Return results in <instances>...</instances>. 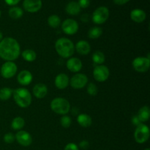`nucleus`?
Returning <instances> with one entry per match:
<instances>
[{
    "instance_id": "1",
    "label": "nucleus",
    "mask_w": 150,
    "mask_h": 150,
    "mask_svg": "<svg viewBox=\"0 0 150 150\" xmlns=\"http://www.w3.org/2000/svg\"><path fill=\"white\" fill-rule=\"evenodd\" d=\"M21 53L19 43L16 39L5 38L0 42V57L7 62H13L18 58Z\"/></svg>"
},
{
    "instance_id": "2",
    "label": "nucleus",
    "mask_w": 150,
    "mask_h": 150,
    "mask_svg": "<svg viewBox=\"0 0 150 150\" xmlns=\"http://www.w3.org/2000/svg\"><path fill=\"white\" fill-rule=\"evenodd\" d=\"M55 49L60 57L63 58H69L74 54L75 46L73 42L70 39L61 38L56 42Z\"/></svg>"
},
{
    "instance_id": "3",
    "label": "nucleus",
    "mask_w": 150,
    "mask_h": 150,
    "mask_svg": "<svg viewBox=\"0 0 150 150\" xmlns=\"http://www.w3.org/2000/svg\"><path fill=\"white\" fill-rule=\"evenodd\" d=\"M15 102L21 108H27L32 103V95L25 88H18L13 92Z\"/></svg>"
},
{
    "instance_id": "4",
    "label": "nucleus",
    "mask_w": 150,
    "mask_h": 150,
    "mask_svg": "<svg viewBox=\"0 0 150 150\" xmlns=\"http://www.w3.org/2000/svg\"><path fill=\"white\" fill-rule=\"evenodd\" d=\"M51 108L54 112L65 115L70 111V105L68 100L63 98H56L51 102Z\"/></svg>"
},
{
    "instance_id": "5",
    "label": "nucleus",
    "mask_w": 150,
    "mask_h": 150,
    "mask_svg": "<svg viewBox=\"0 0 150 150\" xmlns=\"http://www.w3.org/2000/svg\"><path fill=\"white\" fill-rule=\"evenodd\" d=\"M149 129L144 124H140L137 126L134 133L135 140L139 144H144L149 138Z\"/></svg>"
},
{
    "instance_id": "6",
    "label": "nucleus",
    "mask_w": 150,
    "mask_h": 150,
    "mask_svg": "<svg viewBox=\"0 0 150 150\" xmlns=\"http://www.w3.org/2000/svg\"><path fill=\"white\" fill-rule=\"evenodd\" d=\"M109 10L106 7L101 6L97 8L92 14V21L96 24H102L108 20Z\"/></svg>"
},
{
    "instance_id": "7",
    "label": "nucleus",
    "mask_w": 150,
    "mask_h": 150,
    "mask_svg": "<svg viewBox=\"0 0 150 150\" xmlns=\"http://www.w3.org/2000/svg\"><path fill=\"white\" fill-rule=\"evenodd\" d=\"M133 67L135 70L139 73H144L149 70L150 67V60L146 57H136L133 61Z\"/></svg>"
},
{
    "instance_id": "8",
    "label": "nucleus",
    "mask_w": 150,
    "mask_h": 150,
    "mask_svg": "<svg viewBox=\"0 0 150 150\" xmlns=\"http://www.w3.org/2000/svg\"><path fill=\"white\" fill-rule=\"evenodd\" d=\"M109 69L106 66L103 64L98 65L93 70L94 78L95 80L99 82L105 81L109 77Z\"/></svg>"
},
{
    "instance_id": "9",
    "label": "nucleus",
    "mask_w": 150,
    "mask_h": 150,
    "mask_svg": "<svg viewBox=\"0 0 150 150\" xmlns=\"http://www.w3.org/2000/svg\"><path fill=\"white\" fill-rule=\"evenodd\" d=\"M17 65L13 62H6L1 67V75L4 79H10L16 75L17 72Z\"/></svg>"
},
{
    "instance_id": "10",
    "label": "nucleus",
    "mask_w": 150,
    "mask_h": 150,
    "mask_svg": "<svg viewBox=\"0 0 150 150\" xmlns=\"http://www.w3.org/2000/svg\"><path fill=\"white\" fill-rule=\"evenodd\" d=\"M88 82L87 76L83 73H78L73 76L70 81V86L76 89H82Z\"/></svg>"
},
{
    "instance_id": "11",
    "label": "nucleus",
    "mask_w": 150,
    "mask_h": 150,
    "mask_svg": "<svg viewBox=\"0 0 150 150\" xmlns=\"http://www.w3.org/2000/svg\"><path fill=\"white\" fill-rule=\"evenodd\" d=\"M62 29L66 35H73L76 34L79 30V24L76 21L73 20V19H66L62 24Z\"/></svg>"
},
{
    "instance_id": "12",
    "label": "nucleus",
    "mask_w": 150,
    "mask_h": 150,
    "mask_svg": "<svg viewBox=\"0 0 150 150\" xmlns=\"http://www.w3.org/2000/svg\"><path fill=\"white\" fill-rule=\"evenodd\" d=\"M23 8L29 13H36L42 7L41 0H24L23 3Z\"/></svg>"
},
{
    "instance_id": "13",
    "label": "nucleus",
    "mask_w": 150,
    "mask_h": 150,
    "mask_svg": "<svg viewBox=\"0 0 150 150\" xmlns=\"http://www.w3.org/2000/svg\"><path fill=\"white\" fill-rule=\"evenodd\" d=\"M16 139L19 144L23 146H28L32 143V138L28 132L20 130L16 135Z\"/></svg>"
},
{
    "instance_id": "14",
    "label": "nucleus",
    "mask_w": 150,
    "mask_h": 150,
    "mask_svg": "<svg viewBox=\"0 0 150 150\" xmlns=\"http://www.w3.org/2000/svg\"><path fill=\"white\" fill-rule=\"evenodd\" d=\"M67 67L70 71L73 72V73H77L81 70L82 62L79 58L72 57L67 60Z\"/></svg>"
},
{
    "instance_id": "15",
    "label": "nucleus",
    "mask_w": 150,
    "mask_h": 150,
    "mask_svg": "<svg viewBox=\"0 0 150 150\" xmlns=\"http://www.w3.org/2000/svg\"><path fill=\"white\" fill-rule=\"evenodd\" d=\"M55 86L59 89H64L67 87V86L70 83V79L68 76L64 73H60L58 76H57L55 79Z\"/></svg>"
},
{
    "instance_id": "16",
    "label": "nucleus",
    "mask_w": 150,
    "mask_h": 150,
    "mask_svg": "<svg viewBox=\"0 0 150 150\" xmlns=\"http://www.w3.org/2000/svg\"><path fill=\"white\" fill-rule=\"evenodd\" d=\"M32 79L33 77H32V73L26 70H22L21 72H20L17 77L18 83L23 86H27V85L30 84L31 82L32 81Z\"/></svg>"
},
{
    "instance_id": "17",
    "label": "nucleus",
    "mask_w": 150,
    "mask_h": 150,
    "mask_svg": "<svg viewBox=\"0 0 150 150\" xmlns=\"http://www.w3.org/2000/svg\"><path fill=\"white\" fill-rule=\"evenodd\" d=\"M33 95L38 99H42L45 98V95L48 93V88L43 83H38L34 86L33 89Z\"/></svg>"
},
{
    "instance_id": "18",
    "label": "nucleus",
    "mask_w": 150,
    "mask_h": 150,
    "mask_svg": "<svg viewBox=\"0 0 150 150\" xmlns=\"http://www.w3.org/2000/svg\"><path fill=\"white\" fill-rule=\"evenodd\" d=\"M75 49L77 51L79 54L81 55H86L89 54L91 51V46L88 42L85 40H80L76 43L75 46Z\"/></svg>"
},
{
    "instance_id": "19",
    "label": "nucleus",
    "mask_w": 150,
    "mask_h": 150,
    "mask_svg": "<svg viewBox=\"0 0 150 150\" xmlns=\"http://www.w3.org/2000/svg\"><path fill=\"white\" fill-rule=\"evenodd\" d=\"M146 15L141 9H135L130 12V18L136 23H142L146 19Z\"/></svg>"
},
{
    "instance_id": "20",
    "label": "nucleus",
    "mask_w": 150,
    "mask_h": 150,
    "mask_svg": "<svg viewBox=\"0 0 150 150\" xmlns=\"http://www.w3.org/2000/svg\"><path fill=\"white\" fill-rule=\"evenodd\" d=\"M66 12L71 16H76L81 11V7L79 3L76 1H70L67 4L65 8Z\"/></svg>"
},
{
    "instance_id": "21",
    "label": "nucleus",
    "mask_w": 150,
    "mask_h": 150,
    "mask_svg": "<svg viewBox=\"0 0 150 150\" xmlns=\"http://www.w3.org/2000/svg\"><path fill=\"white\" fill-rule=\"evenodd\" d=\"M77 122L81 127H89L92 125V118L88 114H81L78 116Z\"/></svg>"
},
{
    "instance_id": "22",
    "label": "nucleus",
    "mask_w": 150,
    "mask_h": 150,
    "mask_svg": "<svg viewBox=\"0 0 150 150\" xmlns=\"http://www.w3.org/2000/svg\"><path fill=\"white\" fill-rule=\"evenodd\" d=\"M138 117L140 120V121L142 122H144L149 120V116H150V111L149 108L146 105H144L142 108H140L138 113Z\"/></svg>"
},
{
    "instance_id": "23",
    "label": "nucleus",
    "mask_w": 150,
    "mask_h": 150,
    "mask_svg": "<svg viewBox=\"0 0 150 150\" xmlns=\"http://www.w3.org/2000/svg\"><path fill=\"white\" fill-rule=\"evenodd\" d=\"M23 59L26 62H33L36 59L37 54L33 50L26 49L23 51L21 54Z\"/></svg>"
},
{
    "instance_id": "24",
    "label": "nucleus",
    "mask_w": 150,
    "mask_h": 150,
    "mask_svg": "<svg viewBox=\"0 0 150 150\" xmlns=\"http://www.w3.org/2000/svg\"><path fill=\"white\" fill-rule=\"evenodd\" d=\"M25 125V121L22 117H18L13 120L11 123V127L13 130H21Z\"/></svg>"
},
{
    "instance_id": "25",
    "label": "nucleus",
    "mask_w": 150,
    "mask_h": 150,
    "mask_svg": "<svg viewBox=\"0 0 150 150\" xmlns=\"http://www.w3.org/2000/svg\"><path fill=\"white\" fill-rule=\"evenodd\" d=\"M9 16L13 19H18L23 16V10L18 7H13L9 10Z\"/></svg>"
},
{
    "instance_id": "26",
    "label": "nucleus",
    "mask_w": 150,
    "mask_h": 150,
    "mask_svg": "<svg viewBox=\"0 0 150 150\" xmlns=\"http://www.w3.org/2000/svg\"><path fill=\"white\" fill-rule=\"evenodd\" d=\"M103 29L100 27L95 26L93 28H91L88 32V36L90 39H98V38L102 35Z\"/></svg>"
},
{
    "instance_id": "27",
    "label": "nucleus",
    "mask_w": 150,
    "mask_h": 150,
    "mask_svg": "<svg viewBox=\"0 0 150 150\" xmlns=\"http://www.w3.org/2000/svg\"><path fill=\"white\" fill-rule=\"evenodd\" d=\"M92 60L95 64H102L105 62V55L101 51H97L92 54Z\"/></svg>"
},
{
    "instance_id": "28",
    "label": "nucleus",
    "mask_w": 150,
    "mask_h": 150,
    "mask_svg": "<svg viewBox=\"0 0 150 150\" xmlns=\"http://www.w3.org/2000/svg\"><path fill=\"white\" fill-rule=\"evenodd\" d=\"M48 23L51 27L56 29V28L59 27V26L61 23V19L57 15H52V16L48 17Z\"/></svg>"
},
{
    "instance_id": "29",
    "label": "nucleus",
    "mask_w": 150,
    "mask_h": 150,
    "mask_svg": "<svg viewBox=\"0 0 150 150\" xmlns=\"http://www.w3.org/2000/svg\"><path fill=\"white\" fill-rule=\"evenodd\" d=\"M13 90L10 88L4 87L0 89V100H7L13 95Z\"/></svg>"
},
{
    "instance_id": "30",
    "label": "nucleus",
    "mask_w": 150,
    "mask_h": 150,
    "mask_svg": "<svg viewBox=\"0 0 150 150\" xmlns=\"http://www.w3.org/2000/svg\"><path fill=\"white\" fill-rule=\"evenodd\" d=\"M60 122H61L62 126L64 128H68L70 126L72 123L71 118L70 117L67 115H64L63 117H62L61 120H60Z\"/></svg>"
},
{
    "instance_id": "31",
    "label": "nucleus",
    "mask_w": 150,
    "mask_h": 150,
    "mask_svg": "<svg viewBox=\"0 0 150 150\" xmlns=\"http://www.w3.org/2000/svg\"><path fill=\"white\" fill-rule=\"evenodd\" d=\"M87 92L89 95L95 96L98 93V88L94 83H90L87 86Z\"/></svg>"
},
{
    "instance_id": "32",
    "label": "nucleus",
    "mask_w": 150,
    "mask_h": 150,
    "mask_svg": "<svg viewBox=\"0 0 150 150\" xmlns=\"http://www.w3.org/2000/svg\"><path fill=\"white\" fill-rule=\"evenodd\" d=\"M15 139H16V136L12 133H7L4 136V141L7 144H12L13 142H14Z\"/></svg>"
},
{
    "instance_id": "33",
    "label": "nucleus",
    "mask_w": 150,
    "mask_h": 150,
    "mask_svg": "<svg viewBox=\"0 0 150 150\" xmlns=\"http://www.w3.org/2000/svg\"><path fill=\"white\" fill-rule=\"evenodd\" d=\"M78 3L81 8H86L90 4V1L89 0H79Z\"/></svg>"
},
{
    "instance_id": "34",
    "label": "nucleus",
    "mask_w": 150,
    "mask_h": 150,
    "mask_svg": "<svg viewBox=\"0 0 150 150\" xmlns=\"http://www.w3.org/2000/svg\"><path fill=\"white\" fill-rule=\"evenodd\" d=\"M64 150H79V147L76 144L69 143L66 145Z\"/></svg>"
},
{
    "instance_id": "35",
    "label": "nucleus",
    "mask_w": 150,
    "mask_h": 150,
    "mask_svg": "<svg viewBox=\"0 0 150 150\" xmlns=\"http://www.w3.org/2000/svg\"><path fill=\"white\" fill-rule=\"evenodd\" d=\"M79 146H80V147L81 148V149H87L89 147V143L88 141L83 140V141H82V142H80V144H79Z\"/></svg>"
},
{
    "instance_id": "36",
    "label": "nucleus",
    "mask_w": 150,
    "mask_h": 150,
    "mask_svg": "<svg viewBox=\"0 0 150 150\" xmlns=\"http://www.w3.org/2000/svg\"><path fill=\"white\" fill-rule=\"evenodd\" d=\"M131 122H132V123H133V124L136 126H138V125H139L140 124H142V122L140 121V120H139L137 115H135L132 117Z\"/></svg>"
},
{
    "instance_id": "37",
    "label": "nucleus",
    "mask_w": 150,
    "mask_h": 150,
    "mask_svg": "<svg viewBox=\"0 0 150 150\" xmlns=\"http://www.w3.org/2000/svg\"><path fill=\"white\" fill-rule=\"evenodd\" d=\"M4 1L9 5H16L20 1V0H4Z\"/></svg>"
},
{
    "instance_id": "38",
    "label": "nucleus",
    "mask_w": 150,
    "mask_h": 150,
    "mask_svg": "<svg viewBox=\"0 0 150 150\" xmlns=\"http://www.w3.org/2000/svg\"><path fill=\"white\" fill-rule=\"evenodd\" d=\"M113 1H114V2L115 4H119V5H122V4H124L125 3L128 2L130 0H113Z\"/></svg>"
},
{
    "instance_id": "39",
    "label": "nucleus",
    "mask_w": 150,
    "mask_h": 150,
    "mask_svg": "<svg viewBox=\"0 0 150 150\" xmlns=\"http://www.w3.org/2000/svg\"><path fill=\"white\" fill-rule=\"evenodd\" d=\"M3 39V35L1 32H0V42L1 41V40Z\"/></svg>"
},
{
    "instance_id": "40",
    "label": "nucleus",
    "mask_w": 150,
    "mask_h": 150,
    "mask_svg": "<svg viewBox=\"0 0 150 150\" xmlns=\"http://www.w3.org/2000/svg\"><path fill=\"white\" fill-rule=\"evenodd\" d=\"M144 150H150L149 148H147V149H144Z\"/></svg>"
},
{
    "instance_id": "41",
    "label": "nucleus",
    "mask_w": 150,
    "mask_h": 150,
    "mask_svg": "<svg viewBox=\"0 0 150 150\" xmlns=\"http://www.w3.org/2000/svg\"><path fill=\"white\" fill-rule=\"evenodd\" d=\"M1 11H0V17H1Z\"/></svg>"
}]
</instances>
